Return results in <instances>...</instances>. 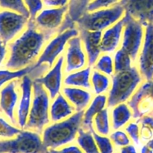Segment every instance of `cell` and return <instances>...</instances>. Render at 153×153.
<instances>
[{
  "label": "cell",
  "instance_id": "cell-43",
  "mask_svg": "<svg viewBox=\"0 0 153 153\" xmlns=\"http://www.w3.org/2000/svg\"><path fill=\"white\" fill-rule=\"evenodd\" d=\"M5 54H6L5 44H4L2 41H0V65L2 64V61L5 59Z\"/></svg>",
  "mask_w": 153,
  "mask_h": 153
},
{
  "label": "cell",
  "instance_id": "cell-2",
  "mask_svg": "<svg viewBox=\"0 0 153 153\" xmlns=\"http://www.w3.org/2000/svg\"><path fill=\"white\" fill-rule=\"evenodd\" d=\"M83 114V110H80L64 121L47 127L42 135L44 146L47 149H55L72 142L78 133Z\"/></svg>",
  "mask_w": 153,
  "mask_h": 153
},
{
  "label": "cell",
  "instance_id": "cell-19",
  "mask_svg": "<svg viewBox=\"0 0 153 153\" xmlns=\"http://www.w3.org/2000/svg\"><path fill=\"white\" fill-rule=\"evenodd\" d=\"M15 87L16 82H11L1 91L0 94V107L14 124L16 123L14 117V110L18 98Z\"/></svg>",
  "mask_w": 153,
  "mask_h": 153
},
{
  "label": "cell",
  "instance_id": "cell-27",
  "mask_svg": "<svg viewBox=\"0 0 153 153\" xmlns=\"http://www.w3.org/2000/svg\"><path fill=\"white\" fill-rule=\"evenodd\" d=\"M33 70V65L27 66L24 68L20 70L11 71L8 70H0V87L6 82L17 78H21L27 75V74H31Z\"/></svg>",
  "mask_w": 153,
  "mask_h": 153
},
{
  "label": "cell",
  "instance_id": "cell-21",
  "mask_svg": "<svg viewBox=\"0 0 153 153\" xmlns=\"http://www.w3.org/2000/svg\"><path fill=\"white\" fill-rule=\"evenodd\" d=\"M62 92L69 101L74 104L77 112L83 110L92 98V95L89 92L77 88L65 87L62 89Z\"/></svg>",
  "mask_w": 153,
  "mask_h": 153
},
{
  "label": "cell",
  "instance_id": "cell-6",
  "mask_svg": "<svg viewBox=\"0 0 153 153\" xmlns=\"http://www.w3.org/2000/svg\"><path fill=\"white\" fill-rule=\"evenodd\" d=\"M47 151L36 132L20 131L14 139L0 140V153H46Z\"/></svg>",
  "mask_w": 153,
  "mask_h": 153
},
{
  "label": "cell",
  "instance_id": "cell-23",
  "mask_svg": "<svg viewBox=\"0 0 153 153\" xmlns=\"http://www.w3.org/2000/svg\"><path fill=\"white\" fill-rule=\"evenodd\" d=\"M90 72V67H88L80 71L68 75L65 79V84L66 86H80L86 89H90L91 85L89 83Z\"/></svg>",
  "mask_w": 153,
  "mask_h": 153
},
{
  "label": "cell",
  "instance_id": "cell-34",
  "mask_svg": "<svg viewBox=\"0 0 153 153\" xmlns=\"http://www.w3.org/2000/svg\"><path fill=\"white\" fill-rule=\"evenodd\" d=\"M19 128L8 124L3 119L0 118V137H12L20 132Z\"/></svg>",
  "mask_w": 153,
  "mask_h": 153
},
{
  "label": "cell",
  "instance_id": "cell-30",
  "mask_svg": "<svg viewBox=\"0 0 153 153\" xmlns=\"http://www.w3.org/2000/svg\"><path fill=\"white\" fill-rule=\"evenodd\" d=\"M0 6L23 14L27 18L30 17V14L23 0H0Z\"/></svg>",
  "mask_w": 153,
  "mask_h": 153
},
{
  "label": "cell",
  "instance_id": "cell-4",
  "mask_svg": "<svg viewBox=\"0 0 153 153\" xmlns=\"http://www.w3.org/2000/svg\"><path fill=\"white\" fill-rule=\"evenodd\" d=\"M33 100L29 110L26 128L35 129L41 131L49 120V97L46 90L41 83L37 81L32 83Z\"/></svg>",
  "mask_w": 153,
  "mask_h": 153
},
{
  "label": "cell",
  "instance_id": "cell-8",
  "mask_svg": "<svg viewBox=\"0 0 153 153\" xmlns=\"http://www.w3.org/2000/svg\"><path fill=\"white\" fill-rule=\"evenodd\" d=\"M123 20L125 29L121 49L126 51L132 60H135L143 42V26L128 13L125 12Z\"/></svg>",
  "mask_w": 153,
  "mask_h": 153
},
{
  "label": "cell",
  "instance_id": "cell-33",
  "mask_svg": "<svg viewBox=\"0 0 153 153\" xmlns=\"http://www.w3.org/2000/svg\"><path fill=\"white\" fill-rule=\"evenodd\" d=\"M95 68L104 74L111 75L113 73V61L110 56L103 55L99 58L95 65Z\"/></svg>",
  "mask_w": 153,
  "mask_h": 153
},
{
  "label": "cell",
  "instance_id": "cell-1",
  "mask_svg": "<svg viewBox=\"0 0 153 153\" xmlns=\"http://www.w3.org/2000/svg\"><path fill=\"white\" fill-rule=\"evenodd\" d=\"M53 34V30L39 31L35 20L29 19L26 30L10 46L11 54L6 67L20 70L29 65L39 55L45 42Z\"/></svg>",
  "mask_w": 153,
  "mask_h": 153
},
{
  "label": "cell",
  "instance_id": "cell-26",
  "mask_svg": "<svg viewBox=\"0 0 153 153\" xmlns=\"http://www.w3.org/2000/svg\"><path fill=\"white\" fill-rule=\"evenodd\" d=\"M93 0H69L68 15L74 22H76L87 12V7Z\"/></svg>",
  "mask_w": 153,
  "mask_h": 153
},
{
  "label": "cell",
  "instance_id": "cell-42",
  "mask_svg": "<svg viewBox=\"0 0 153 153\" xmlns=\"http://www.w3.org/2000/svg\"><path fill=\"white\" fill-rule=\"evenodd\" d=\"M120 153H137V152L134 146L128 145L126 146L122 147L120 149Z\"/></svg>",
  "mask_w": 153,
  "mask_h": 153
},
{
  "label": "cell",
  "instance_id": "cell-31",
  "mask_svg": "<svg viewBox=\"0 0 153 153\" xmlns=\"http://www.w3.org/2000/svg\"><path fill=\"white\" fill-rule=\"evenodd\" d=\"M92 83L95 93L101 94L107 90L110 81L107 76L95 71L92 74Z\"/></svg>",
  "mask_w": 153,
  "mask_h": 153
},
{
  "label": "cell",
  "instance_id": "cell-12",
  "mask_svg": "<svg viewBox=\"0 0 153 153\" xmlns=\"http://www.w3.org/2000/svg\"><path fill=\"white\" fill-rule=\"evenodd\" d=\"M140 73L146 80H153V24L146 26L143 46L139 57Z\"/></svg>",
  "mask_w": 153,
  "mask_h": 153
},
{
  "label": "cell",
  "instance_id": "cell-17",
  "mask_svg": "<svg viewBox=\"0 0 153 153\" xmlns=\"http://www.w3.org/2000/svg\"><path fill=\"white\" fill-rule=\"evenodd\" d=\"M20 87L22 90V96L17 110L19 126L21 128L26 126L29 117V110L31 107V96H32V81L31 77L26 75L23 77Z\"/></svg>",
  "mask_w": 153,
  "mask_h": 153
},
{
  "label": "cell",
  "instance_id": "cell-11",
  "mask_svg": "<svg viewBox=\"0 0 153 153\" xmlns=\"http://www.w3.org/2000/svg\"><path fill=\"white\" fill-rule=\"evenodd\" d=\"M119 4L142 26L153 23V0H120Z\"/></svg>",
  "mask_w": 153,
  "mask_h": 153
},
{
  "label": "cell",
  "instance_id": "cell-37",
  "mask_svg": "<svg viewBox=\"0 0 153 153\" xmlns=\"http://www.w3.org/2000/svg\"><path fill=\"white\" fill-rule=\"evenodd\" d=\"M119 0H93L89 4L87 11H95L101 8H107L117 3Z\"/></svg>",
  "mask_w": 153,
  "mask_h": 153
},
{
  "label": "cell",
  "instance_id": "cell-9",
  "mask_svg": "<svg viewBox=\"0 0 153 153\" xmlns=\"http://www.w3.org/2000/svg\"><path fill=\"white\" fill-rule=\"evenodd\" d=\"M128 104L134 119L141 118L153 111V80H147L141 85Z\"/></svg>",
  "mask_w": 153,
  "mask_h": 153
},
{
  "label": "cell",
  "instance_id": "cell-3",
  "mask_svg": "<svg viewBox=\"0 0 153 153\" xmlns=\"http://www.w3.org/2000/svg\"><path fill=\"white\" fill-rule=\"evenodd\" d=\"M141 80L140 73L134 67L115 73L107 100L108 107H115L127 101L140 83Z\"/></svg>",
  "mask_w": 153,
  "mask_h": 153
},
{
  "label": "cell",
  "instance_id": "cell-44",
  "mask_svg": "<svg viewBox=\"0 0 153 153\" xmlns=\"http://www.w3.org/2000/svg\"><path fill=\"white\" fill-rule=\"evenodd\" d=\"M141 153H153V151L149 149L146 146H143L141 149Z\"/></svg>",
  "mask_w": 153,
  "mask_h": 153
},
{
  "label": "cell",
  "instance_id": "cell-16",
  "mask_svg": "<svg viewBox=\"0 0 153 153\" xmlns=\"http://www.w3.org/2000/svg\"><path fill=\"white\" fill-rule=\"evenodd\" d=\"M80 35L84 44L89 65H93L101 53L100 45L102 32L101 31H89L80 29Z\"/></svg>",
  "mask_w": 153,
  "mask_h": 153
},
{
  "label": "cell",
  "instance_id": "cell-41",
  "mask_svg": "<svg viewBox=\"0 0 153 153\" xmlns=\"http://www.w3.org/2000/svg\"><path fill=\"white\" fill-rule=\"evenodd\" d=\"M141 124L145 125L147 127L149 128L153 132V117H150V116H144V117H141L140 120Z\"/></svg>",
  "mask_w": 153,
  "mask_h": 153
},
{
  "label": "cell",
  "instance_id": "cell-13",
  "mask_svg": "<svg viewBox=\"0 0 153 153\" xmlns=\"http://www.w3.org/2000/svg\"><path fill=\"white\" fill-rule=\"evenodd\" d=\"M86 65V55L81 47V39L73 37L68 42L66 52L65 72L70 73L75 70L83 68Z\"/></svg>",
  "mask_w": 153,
  "mask_h": 153
},
{
  "label": "cell",
  "instance_id": "cell-45",
  "mask_svg": "<svg viewBox=\"0 0 153 153\" xmlns=\"http://www.w3.org/2000/svg\"><path fill=\"white\" fill-rule=\"evenodd\" d=\"M146 146L148 147L149 149H150L152 151H153V139L149 140L148 141V143H147L146 145Z\"/></svg>",
  "mask_w": 153,
  "mask_h": 153
},
{
  "label": "cell",
  "instance_id": "cell-5",
  "mask_svg": "<svg viewBox=\"0 0 153 153\" xmlns=\"http://www.w3.org/2000/svg\"><path fill=\"white\" fill-rule=\"evenodd\" d=\"M125 12L120 4L110 8L86 12L76 23L79 29L89 31H101L117 23Z\"/></svg>",
  "mask_w": 153,
  "mask_h": 153
},
{
  "label": "cell",
  "instance_id": "cell-18",
  "mask_svg": "<svg viewBox=\"0 0 153 153\" xmlns=\"http://www.w3.org/2000/svg\"><path fill=\"white\" fill-rule=\"evenodd\" d=\"M124 26L123 18L107 29L101 37L100 48L102 52H113L118 47Z\"/></svg>",
  "mask_w": 153,
  "mask_h": 153
},
{
  "label": "cell",
  "instance_id": "cell-24",
  "mask_svg": "<svg viewBox=\"0 0 153 153\" xmlns=\"http://www.w3.org/2000/svg\"><path fill=\"white\" fill-rule=\"evenodd\" d=\"M131 118V112L126 104H120L112 112V122L113 129L120 128Z\"/></svg>",
  "mask_w": 153,
  "mask_h": 153
},
{
  "label": "cell",
  "instance_id": "cell-32",
  "mask_svg": "<svg viewBox=\"0 0 153 153\" xmlns=\"http://www.w3.org/2000/svg\"><path fill=\"white\" fill-rule=\"evenodd\" d=\"M89 131L92 132V135H93V137L95 139L100 153H113V151H114L113 146L108 137L101 136V135L97 134L94 131L93 128Z\"/></svg>",
  "mask_w": 153,
  "mask_h": 153
},
{
  "label": "cell",
  "instance_id": "cell-7",
  "mask_svg": "<svg viewBox=\"0 0 153 153\" xmlns=\"http://www.w3.org/2000/svg\"><path fill=\"white\" fill-rule=\"evenodd\" d=\"M78 30L75 28L66 29L63 32L58 33V35L55 38H53L48 43V45L45 47L42 54L38 58L36 64L33 65V70L31 73L33 74L34 72L36 71V74L40 75L42 74L41 68H42V72L45 71V69L48 68L47 66L43 65V64H46V63H48L49 68L52 67L56 59L63 51L67 42L71 38L76 37L78 35Z\"/></svg>",
  "mask_w": 153,
  "mask_h": 153
},
{
  "label": "cell",
  "instance_id": "cell-47",
  "mask_svg": "<svg viewBox=\"0 0 153 153\" xmlns=\"http://www.w3.org/2000/svg\"><path fill=\"white\" fill-rule=\"evenodd\" d=\"M152 24H153V23H152Z\"/></svg>",
  "mask_w": 153,
  "mask_h": 153
},
{
  "label": "cell",
  "instance_id": "cell-10",
  "mask_svg": "<svg viewBox=\"0 0 153 153\" xmlns=\"http://www.w3.org/2000/svg\"><path fill=\"white\" fill-rule=\"evenodd\" d=\"M27 17L17 12L3 11L0 12V39L6 44L23 29Z\"/></svg>",
  "mask_w": 153,
  "mask_h": 153
},
{
  "label": "cell",
  "instance_id": "cell-25",
  "mask_svg": "<svg viewBox=\"0 0 153 153\" xmlns=\"http://www.w3.org/2000/svg\"><path fill=\"white\" fill-rule=\"evenodd\" d=\"M76 140L80 149L85 153H100L90 131H85L83 129H79Z\"/></svg>",
  "mask_w": 153,
  "mask_h": 153
},
{
  "label": "cell",
  "instance_id": "cell-28",
  "mask_svg": "<svg viewBox=\"0 0 153 153\" xmlns=\"http://www.w3.org/2000/svg\"><path fill=\"white\" fill-rule=\"evenodd\" d=\"M95 126L97 131L104 136H107L110 133L108 110L104 109L95 117Z\"/></svg>",
  "mask_w": 153,
  "mask_h": 153
},
{
  "label": "cell",
  "instance_id": "cell-40",
  "mask_svg": "<svg viewBox=\"0 0 153 153\" xmlns=\"http://www.w3.org/2000/svg\"><path fill=\"white\" fill-rule=\"evenodd\" d=\"M45 5L49 7H62L67 5L69 0H42Z\"/></svg>",
  "mask_w": 153,
  "mask_h": 153
},
{
  "label": "cell",
  "instance_id": "cell-39",
  "mask_svg": "<svg viewBox=\"0 0 153 153\" xmlns=\"http://www.w3.org/2000/svg\"><path fill=\"white\" fill-rule=\"evenodd\" d=\"M49 153H83L81 149L76 146H69L62 148V149H48Z\"/></svg>",
  "mask_w": 153,
  "mask_h": 153
},
{
  "label": "cell",
  "instance_id": "cell-20",
  "mask_svg": "<svg viewBox=\"0 0 153 153\" xmlns=\"http://www.w3.org/2000/svg\"><path fill=\"white\" fill-rule=\"evenodd\" d=\"M74 108L62 94H58L56 98L52 103L50 110L51 119L53 122L68 117L73 113Z\"/></svg>",
  "mask_w": 153,
  "mask_h": 153
},
{
  "label": "cell",
  "instance_id": "cell-29",
  "mask_svg": "<svg viewBox=\"0 0 153 153\" xmlns=\"http://www.w3.org/2000/svg\"><path fill=\"white\" fill-rule=\"evenodd\" d=\"M131 59L126 51L120 49L116 53L114 59V70L116 73L128 70L131 67Z\"/></svg>",
  "mask_w": 153,
  "mask_h": 153
},
{
  "label": "cell",
  "instance_id": "cell-15",
  "mask_svg": "<svg viewBox=\"0 0 153 153\" xmlns=\"http://www.w3.org/2000/svg\"><path fill=\"white\" fill-rule=\"evenodd\" d=\"M63 62H64V56H62L58 59L54 67L45 76L41 78H36L35 80L48 89L50 96L52 99L56 98L61 89L62 77V70Z\"/></svg>",
  "mask_w": 153,
  "mask_h": 153
},
{
  "label": "cell",
  "instance_id": "cell-35",
  "mask_svg": "<svg viewBox=\"0 0 153 153\" xmlns=\"http://www.w3.org/2000/svg\"><path fill=\"white\" fill-rule=\"evenodd\" d=\"M26 8H28L30 19L35 20L38 14L43 8V1L42 0H23Z\"/></svg>",
  "mask_w": 153,
  "mask_h": 153
},
{
  "label": "cell",
  "instance_id": "cell-38",
  "mask_svg": "<svg viewBox=\"0 0 153 153\" xmlns=\"http://www.w3.org/2000/svg\"><path fill=\"white\" fill-rule=\"evenodd\" d=\"M126 132L129 135L135 144H139L140 143V128L137 123H131L126 128Z\"/></svg>",
  "mask_w": 153,
  "mask_h": 153
},
{
  "label": "cell",
  "instance_id": "cell-36",
  "mask_svg": "<svg viewBox=\"0 0 153 153\" xmlns=\"http://www.w3.org/2000/svg\"><path fill=\"white\" fill-rule=\"evenodd\" d=\"M110 139L117 146L124 147L130 144V139L125 132L117 131L110 135Z\"/></svg>",
  "mask_w": 153,
  "mask_h": 153
},
{
  "label": "cell",
  "instance_id": "cell-22",
  "mask_svg": "<svg viewBox=\"0 0 153 153\" xmlns=\"http://www.w3.org/2000/svg\"><path fill=\"white\" fill-rule=\"evenodd\" d=\"M107 102V97L103 95H98L95 97L89 108L83 114V124L87 131L92 128V120L99 112L103 110Z\"/></svg>",
  "mask_w": 153,
  "mask_h": 153
},
{
  "label": "cell",
  "instance_id": "cell-46",
  "mask_svg": "<svg viewBox=\"0 0 153 153\" xmlns=\"http://www.w3.org/2000/svg\"><path fill=\"white\" fill-rule=\"evenodd\" d=\"M46 153H49V152H48V151H47Z\"/></svg>",
  "mask_w": 153,
  "mask_h": 153
},
{
  "label": "cell",
  "instance_id": "cell-14",
  "mask_svg": "<svg viewBox=\"0 0 153 153\" xmlns=\"http://www.w3.org/2000/svg\"><path fill=\"white\" fill-rule=\"evenodd\" d=\"M68 10V5L55 8L45 9L36 16L35 19L37 26L48 31L55 30L61 26L63 22L64 14Z\"/></svg>",
  "mask_w": 153,
  "mask_h": 153
}]
</instances>
